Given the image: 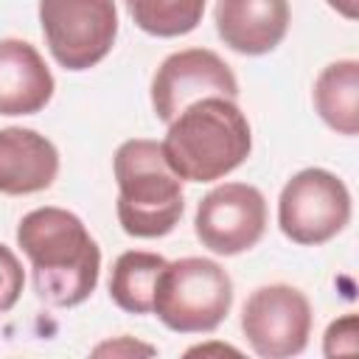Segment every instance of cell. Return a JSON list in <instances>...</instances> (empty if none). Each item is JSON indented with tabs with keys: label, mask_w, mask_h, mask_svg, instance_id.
I'll return each instance as SVG.
<instances>
[{
	"label": "cell",
	"mask_w": 359,
	"mask_h": 359,
	"mask_svg": "<svg viewBox=\"0 0 359 359\" xmlns=\"http://www.w3.org/2000/svg\"><path fill=\"white\" fill-rule=\"evenodd\" d=\"M17 244L31 261L39 300L56 309L84 303L101 272V250L84 222L65 208H36L17 224Z\"/></svg>",
	"instance_id": "obj_1"
},
{
	"label": "cell",
	"mask_w": 359,
	"mask_h": 359,
	"mask_svg": "<svg viewBox=\"0 0 359 359\" xmlns=\"http://www.w3.org/2000/svg\"><path fill=\"white\" fill-rule=\"evenodd\" d=\"M171 171L185 182H213L236 171L252 151V129L233 98L205 95L188 104L163 137Z\"/></svg>",
	"instance_id": "obj_2"
},
{
	"label": "cell",
	"mask_w": 359,
	"mask_h": 359,
	"mask_svg": "<svg viewBox=\"0 0 359 359\" xmlns=\"http://www.w3.org/2000/svg\"><path fill=\"white\" fill-rule=\"evenodd\" d=\"M118 182V222L126 236L160 238L168 236L185 210L182 180L165 163L157 140H123L112 157Z\"/></svg>",
	"instance_id": "obj_3"
},
{
	"label": "cell",
	"mask_w": 359,
	"mask_h": 359,
	"mask_svg": "<svg viewBox=\"0 0 359 359\" xmlns=\"http://www.w3.org/2000/svg\"><path fill=\"white\" fill-rule=\"evenodd\" d=\"M233 306V280L210 258L168 261L154 292L151 311L177 334H208L222 325Z\"/></svg>",
	"instance_id": "obj_4"
},
{
	"label": "cell",
	"mask_w": 359,
	"mask_h": 359,
	"mask_svg": "<svg viewBox=\"0 0 359 359\" xmlns=\"http://www.w3.org/2000/svg\"><path fill=\"white\" fill-rule=\"evenodd\" d=\"M39 25L50 56L65 70H90L115 45V0H39Z\"/></svg>",
	"instance_id": "obj_5"
},
{
	"label": "cell",
	"mask_w": 359,
	"mask_h": 359,
	"mask_svg": "<svg viewBox=\"0 0 359 359\" xmlns=\"http://www.w3.org/2000/svg\"><path fill=\"white\" fill-rule=\"evenodd\" d=\"M351 222V191L325 168L297 171L280 191L278 224L280 233L303 247L331 241Z\"/></svg>",
	"instance_id": "obj_6"
},
{
	"label": "cell",
	"mask_w": 359,
	"mask_h": 359,
	"mask_svg": "<svg viewBox=\"0 0 359 359\" xmlns=\"http://www.w3.org/2000/svg\"><path fill=\"white\" fill-rule=\"evenodd\" d=\"M241 331L261 359H289L311 337V303L289 283L258 286L241 309Z\"/></svg>",
	"instance_id": "obj_7"
},
{
	"label": "cell",
	"mask_w": 359,
	"mask_h": 359,
	"mask_svg": "<svg viewBox=\"0 0 359 359\" xmlns=\"http://www.w3.org/2000/svg\"><path fill=\"white\" fill-rule=\"evenodd\" d=\"M202 247L216 255H238L252 250L266 230V199L255 185L224 182L208 191L194 216Z\"/></svg>",
	"instance_id": "obj_8"
},
{
	"label": "cell",
	"mask_w": 359,
	"mask_h": 359,
	"mask_svg": "<svg viewBox=\"0 0 359 359\" xmlns=\"http://www.w3.org/2000/svg\"><path fill=\"white\" fill-rule=\"evenodd\" d=\"M205 95H224L233 101L238 95L236 73L208 48H185L165 56L151 79V107L163 123L174 121L188 104Z\"/></svg>",
	"instance_id": "obj_9"
},
{
	"label": "cell",
	"mask_w": 359,
	"mask_h": 359,
	"mask_svg": "<svg viewBox=\"0 0 359 359\" xmlns=\"http://www.w3.org/2000/svg\"><path fill=\"white\" fill-rule=\"evenodd\" d=\"M216 34L244 56L275 50L289 31V0H216Z\"/></svg>",
	"instance_id": "obj_10"
},
{
	"label": "cell",
	"mask_w": 359,
	"mask_h": 359,
	"mask_svg": "<svg viewBox=\"0 0 359 359\" xmlns=\"http://www.w3.org/2000/svg\"><path fill=\"white\" fill-rule=\"evenodd\" d=\"M53 90V73L31 42L0 39V115H34L48 107Z\"/></svg>",
	"instance_id": "obj_11"
},
{
	"label": "cell",
	"mask_w": 359,
	"mask_h": 359,
	"mask_svg": "<svg viewBox=\"0 0 359 359\" xmlns=\"http://www.w3.org/2000/svg\"><path fill=\"white\" fill-rule=\"evenodd\" d=\"M59 174L56 146L36 129H0V194L25 196L53 185Z\"/></svg>",
	"instance_id": "obj_12"
},
{
	"label": "cell",
	"mask_w": 359,
	"mask_h": 359,
	"mask_svg": "<svg viewBox=\"0 0 359 359\" xmlns=\"http://www.w3.org/2000/svg\"><path fill=\"white\" fill-rule=\"evenodd\" d=\"M314 107L320 118L339 135L359 132V62L337 59L325 65L314 81Z\"/></svg>",
	"instance_id": "obj_13"
},
{
	"label": "cell",
	"mask_w": 359,
	"mask_h": 359,
	"mask_svg": "<svg viewBox=\"0 0 359 359\" xmlns=\"http://www.w3.org/2000/svg\"><path fill=\"white\" fill-rule=\"evenodd\" d=\"M165 258L146 250L121 252L109 275V297L118 309L129 314H151L157 280L165 269Z\"/></svg>",
	"instance_id": "obj_14"
},
{
	"label": "cell",
	"mask_w": 359,
	"mask_h": 359,
	"mask_svg": "<svg viewBox=\"0 0 359 359\" xmlns=\"http://www.w3.org/2000/svg\"><path fill=\"white\" fill-rule=\"evenodd\" d=\"M135 25L151 36H185L205 14V0H126Z\"/></svg>",
	"instance_id": "obj_15"
},
{
	"label": "cell",
	"mask_w": 359,
	"mask_h": 359,
	"mask_svg": "<svg viewBox=\"0 0 359 359\" xmlns=\"http://www.w3.org/2000/svg\"><path fill=\"white\" fill-rule=\"evenodd\" d=\"M22 286H25V272H22L20 258L11 252V247L0 244V314L17 306Z\"/></svg>",
	"instance_id": "obj_16"
},
{
	"label": "cell",
	"mask_w": 359,
	"mask_h": 359,
	"mask_svg": "<svg viewBox=\"0 0 359 359\" xmlns=\"http://www.w3.org/2000/svg\"><path fill=\"white\" fill-rule=\"evenodd\" d=\"M359 320L356 314H342L339 320H334L328 328H325V337H323V353L325 356H339V353H356V331Z\"/></svg>",
	"instance_id": "obj_17"
},
{
	"label": "cell",
	"mask_w": 359,
	"mask_h": 359,
	"mask_svg": "<svg viewBox=\"0 0 359 359\" xmlns=\"http://www.w3.org/2000/svg\"><path fill=\"white\" fill-rule=\"evenodd\" d=\"M95 356H135V353H143V356H154L157 351L151 345H140V342H132L129 337H121L115 342H104L93 351Z\"/></svg>",
	"instance_id": "obj_18"
},
{
	"label": "cell",
	"mask_w": 359,
	"mask_h": 359,
	"mask_svg": "<svg viewBox=\"0 0 359 359\" xmlns=\"http://www.w3.org/2000/svg\"><path fill=\"white\" fill-rule=\"evenodd\" d=\"M328 6L337 14H342L345 20H356V14H359V0H328Z\"/></svg>",
	"instance_id": "obj_19"
}]
</instances>
